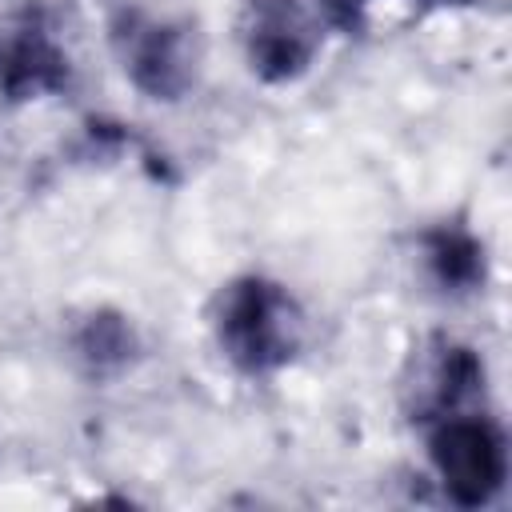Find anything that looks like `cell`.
<instances>
[{
  "label": "cell",
  "instance_id": "obj_6",
  "mask_svg": "<svg viewBox=\"0 0 512 512\" xmlns=\"http://www.w3.org/2000/svg\"><path fill=\"white\" fill-rule=\"evenodd\" d=\"M136 352V332L120 312H88L76 332H72V356L92 372V376H108L120 372Z\"/></svg>",
  "mask_w": 512,
  "mask_h": 512
},
{
  "label": "cell",
  "instance_id": "obj_7",
  "mask_svg": "<svg viewBox=\"0 0 512 512\" xmlns=\"http://www.w3.org/2000/svg\"><path fill=\"white\" fill-rule=\"evenodd\" d=\"M424 252H428V264H432V272L444 288L460 292V288H472L484 276V252L464 228H448V224L436 228L428 236Z\"/></svg>",
  "mask_w": 512,
  "mask_h": 512
},
{
  "label": "cell",
  "instance_id": "obj_5",
  "mask_svg": "<svg viewBox=\"0 0 512 512\" xmlns=\"http://www.w3.org/2000/svg\"><path fill=\"white\" fill-rule=\"evenodd\" d=\"M68 84V52L32 8L0 16V92L8 100H36Z\"/></svg>",
  "mask_w": 512,
  "mask_h": 512
},
{
  "label": "cell",
  "instance_id": "obj_8",
  "mask_svg": "<svg viewBox=\"0 0 512 512\" xmlns=\"http://www.w3.org/2000/svg\"><path fill=\"white\" fill-rule=\"evenodd\" d=\"M368 4H372V0H320V8L328 12V20H332L336 28H356Z\"/></svg>",
  "mask_w": 512,
  "mask_h": 512
},
{
  "label": "cell",
  "instance_id": "obj_2",
  "mask_svg": "<svg viewBox=\"0 0 512 512\" xmlns=\"http://www.w3.org/2000/svg\"><path fill=\"white\" fill-rule=\"evenodd\" d=\"M112 48L124 76L148 100H180L196 84L200 48L188 24L152 16L144 8H124L112 20Z\"/></svg>",
  "mask_w": 512,
  "mask_h": 512
},
{
  "label": "cell",
  "instance_id": "obj_1",
  "mask_svg": "<svg viewBox=\"0 0 512 512\" xmlns=\"http://www.w3.org/2000/svg\"><path fill=\"white\" fill-rule=\"evenodd\" d=\"M220 352L248 376L284 368L304 340V312L296 296L268 276H236L216 296L212 312Z\"/></svg>",
  "mask_w": 512,
  "mask_h": 512
},
{
  "label": "cell",
  "instance_id": "obj_3",
  "mask_svg": "<svg viewBox=\"0 0 512 512\" xmlns=\"http://www.w3.org/2000/svg\"><path fill=\"white\" fill-rule=\"evenodd\" d=\"M432 468L448 492L452 504L460 508H480L488 504L504 480H508V444L496 420L480 412H448L436 420L432 440H428Z\"/></svg>",
  "mask_w": 512,
  "mask_h": 512
},
{
  "label": "cell",
  "instance_id": "obj_9",
  "mask_svg": "<svg viewBox=\"0 0 512 512\" xmlns=\"http://www.w3.org/2000/svg\"><path fill=\"white\" fill-rule=\"evenodd\" d=\"M440 4H464V0H440Z\"/></svg>",
  "mask_w": 512,
  "mask_h": 512
},
{
  "label": "cell",
  "instance_id": "obj_4",
  "mask_svg": "<svg viewBox=\"0 0 512 512\" xmlns=\"http://www.w3.org/2000/svg\"><path fill=\"white\" fill-rule=\"evenodd\" d=\"M240 40L248 68L268 84L296 80L320 48V32L304 0H244Z\"/></svg>",
  "mask_w": 512,
  "mask_h": 512
}]
</instances>
